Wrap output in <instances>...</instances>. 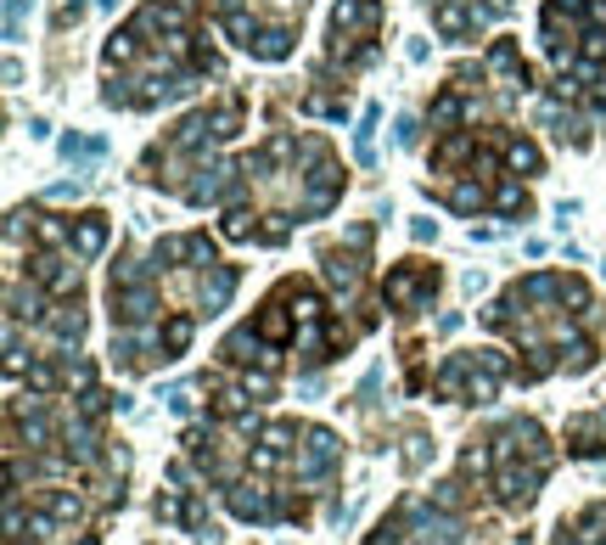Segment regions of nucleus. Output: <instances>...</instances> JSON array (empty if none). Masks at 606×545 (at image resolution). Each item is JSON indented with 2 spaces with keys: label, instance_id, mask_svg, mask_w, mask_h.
<instances>
[{
  "label": "nucleus",
  "instance_id": "f257e3e1",
  "mask_svg": "<svg viewBox=\"0 0 606 545\" xmlns=\"http://www.w3.org/2000/svg\"><path fill=\"white\" fill-rule=\"evenodd\" d=\"M236 293V265H225L208 231L163 237L146 253H118L107 276L113 304V360L124 371H152L186 355L208 315Z\"/></svg>",
  "mask_w": 606,
  "mask_h": 545
},
{
  "label": "nucleus",
  "instance_id": "f03ea898",
  "mask_svg": "<svg viewBox=\"0 0 606 545\" xmlns=\"http://www.w3.org/2000/svg\"><path fill=\"white\" fill-rule=\"evenodd\" d=\"M343 164L326 136H298V130H276L264 146H253L242 164H230V186H225V219L219 231L230 242H264L276 247L292 237V226L320 219L343 197Z\"/></svg>",
  "mask_w": 606,
  "mask_h": 545
},
{
  "label": "nucleus",
  "instance_id": "7ed1b4c3",
  "mask_svg": "<svg viewBox=\"0 0 606 545\" xmlns=\"http://www.w3.org/2000/svg\"><path fill=\"white\" fill-rule=\"evenodd\" d=\"M219 74V51L202 28V0H146L101 51V102L146 113Z\"/></svg>",
  "mask_w": 606,
  "mask_h": 545
},
{
  "label": "nucleus",
  "instance_id": "20e7f679",
  "mask_svg": "<svg viewBox=\"0 0 606 545\" xmlns=\"http://www.w3.org/2000/svg\"><path fill=\"white\" fill-rule=\"evenodd\" d=\"M483 320L494 332H505L522 355V377L539 382L550 371H584L595 366V348H601V327H606V309L601 298L579 276L567 270H533L522 281H511L505 293L483 309Z\"/></svg>",
  "mask_w": 606,
  "mask_h": 545
},
{
  "label": "nucleus",
  "instance_id": "39448f33",
  "mask_svg": "<svg viewBox=\"0 0 606 545\" xmlns=\"http://www.w3.org/2000/svg\"><path fill=\"white\" fill-rule=\"evenodd\" d=\"M539 40L550 56L545 118L561 141L584 146V124L606 118V0H545Z\"/></svg>",
  "mask_w": 606,
  "mask_h": 545
},
{
  "label": "nucleus",
  "instance_id": "423d86ee",
  "mask_svg": "<svg viewBox=\"0 0 606 545\" xmlns=\"http://www.w3.org/2000/svg\"><path fill=\"white\" fill-rule=\"evenodd\" d=\"M247 118V90H230L219 96L214 107H197L191 118H180L175 130H163L146 157H141V180L175 191L180 203H225V186H230V169L219 164V152L230 146V136L242 130Z\"/></svg>",
  "mask_w": 606,
  "mask_h": 545
},
{
  "label": "nucleus",
  "instance_id": "0eeeda50",
  "mask_svg": "<svg viewBox=\"0 0 606 545\" xmlns=\"http://www.w3.org/2000/svg\"><path fill=\"white\" fill-rule=\"evenodd\" d=\"M377 51H382V0H343L331 12V35H326L320 68H315V90L303 96V107L343 118L348 113V79L359 68H370Z\"/></svg>",
  "mask_w": 606,
  "mask_h": 545
},
{
  "label": "nucleus",
  "instance_id": "6e6552de",
  "mask_svg": "<svg viewBox=\"0 0 606 545\" xmlns=\"http://www.w3.org/2000/svg\"><path fill=\"white\" fill-rule=\"evenodd\" d=\"M466 467L471 472H483V484L494 489V500L505 506H528L533 489L545 484V472H550V444L545 433H539V422H505L494 439H483L478 450H466Z\"/></svg>",
  "mask_w": 606,
  "mask_h": 545
},
{
  "label": "nucleus",
  "instance_id": "1a4fd4ad",
  "mask_svg": "<svg viewBox=\"0 0 606 545\" xmlns=\"http://www.w3.org/2000/svg\"><path fill=\"white\" fill-rule=\"evenodd\" d=\"M202 6H208L214 28L230 45H242L247 56H264V62H281L298 45L309 0H202Z\"/></svg>",
  "mask_w": 606,
  "mask_h": 545
},
{
  "label": "nucleus",
  "instance_id": "9d476101",
  "mask_svg": "<svg viewBox=\"0 0 606 545\" xmlns=\"http://www.w3.org/2000/svg\"><path fill=\"white\" fill-rule=\"evenodd\" d=\"M511 377V366H505L494 348H460V355H449V366L432 377V389L455 399V405H471V399H494L500 394V382Z\"/></svg>",
  "mask_w": 606,
  "mask_h": 545
},
{
  "label": "nucleus",
  "instance_id": "9b49d317",
  "mask_svg": "<svg viewBox=\"0 0 606 545\" xmlns=\"http://www.w3.org/2000/svg\"><path fill=\"white\" fill-rule=\"evenodd\" d=\"M432 293H438V265H427V259H404V265H393L388 281H382V304H393L399 315L427 309Z\"/></svg>",
  "mask_w": 606,
  "mask_h": 545
},
{
  "label": "nucleus",
  "instance_id": "f8f14e48",
  "mask_svg": "<svg viewBox=\"0 0 606 545\" xmlns=\"http://www.w3.org/2000/svg\"><path fill=\"white\" fill-rule=\"evenodd\" d=\"M511 0H427V12H432V28L444 40H471L489 17H500Z\"/></svg>",
  "mask_w": 606,
  "mask_h": 545
}]
</instances>
